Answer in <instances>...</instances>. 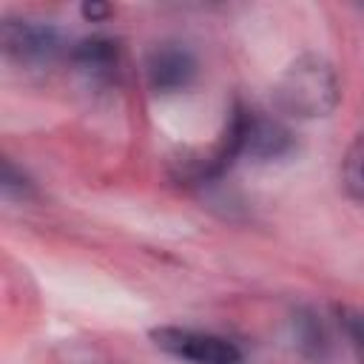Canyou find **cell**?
I'll use <instances>...</instances> for the list:
<instances>
[{"label":"cell","mask_w":364,"mask_h":364,"mask_svg":"<svg viewBox=\"0 0 364 364\" xmlns=\"http://www.w3.org/2000/svg\"><path fill=\"white\" fill-rule=\"evenodd\" d=\"M148 82L156 94L185 91L196 77V57L182 43H162L148 54Z\"/></svg>","instance_id":"277c9868"},{"label":"cell","mask_w":364,"mask_h":364,"mask_svg":"<svg viewBox=\"0 0 364 364\" xmlns=\"http://www.w3.org/2000/svg\"><path fill=\"white\" fill-rule=\"evenodd\" d=\"M341 173H344L347 191H350L358 202H364V136H358V139L347 148Z\"/></svg>","instance_id":"52a82bcc"},{"label":"cell","mask_w":364,"mask_h":364,"mask_svg":"<svg viewBox=\"0 0 364 364\" xmlns=\"http://www.w3.org/2000/svg\"><path fill=\"white\" fill-rule=\"evenodd\" d=\"M151 338L159 350L188 364H242L239 344L216 333H202L191 327H156L151 330Z\"/></svg>","instance_id":"7a4b0ae2"},{"label":"cell","mask_w":364,"mask_h":364,"mask_svg":"<svg viewBox=\"0 0 364 364\" xmlns=\"http://www.w3.org/2000/svg\"><path fill=\"white\" fill-rule=\"evenodd\" d=\"M80 11H82V17H85V20H91V23H94V20L108 17V14H111V6H102V3H85Z\"/></svg>","instance_id":"30bf717a"},{"label":"cell","mask_w":364,"mask_h":364,"mask_svg":"<svg viewBox=\"0 0 364 364\" xmlns=\"http://www.w3.org/2000/svg\"><path fill=\"white\" fill-rule=\"evenodd\" d=\"M3 193L6 196H17V199H26V196H31V182L26 179V173L23 171H17L14 165H11V159H6L3 162Z\"/></svg>","instance_id":"9c48e42d"},{"label":"cell","mask_w":364,"mask_h":364,"mask_svg":"<svg viewBox=\"0 0 364 364\" xmlns=\"http://www.w3.org/2000/svg\"><path fill=\"white\" fill-rule=\"evenodd\" d=\"M341 324H344V333L358 355V361L364 364V310H341Z\"/></svg>","instance_id":"ba28073f"},{"label":"cell","mask_w":364,"mask_h":364,"mask_svg":"<svg viewBox=\"0 0 364 364\" xmlns=\"http://www.w3.org/2000/svg\"><path fill=\"white\" fill-rule=\"evenodd\" d=\"M276 105L299 119L327 117L338 102V77L333 65L316 54H304L284 68L273 88Z\"/></svg>","instance_id":"6da1fadb"},{"label":"cell","mask_w":364,"mask_h":364,"mask_svg":"<svg viewBox=\"0 0 364 364\" xmlns=\"http://www.w3.org/2000/svg\"><path fill=\"white\" fill-rule=\"evenodd\" d=\"M0 43L3 51L20 63H48L63 48L60 31L37 20H6L0 28Z\"/></svg>","instance_id":"3957f363"},{"label":"cell","mask_w":364,"mask_h":364,"mask_svg":"<svg viewBox=\"0 0 364 364\" xmlns=\"http://www.w3.org/2000/svg\"><path fill=\"white\" fill-rule=\"evenodd\" d=\"M71 60L94 80H111L117 71V43L108 37H85L71 48Z\"/></svg>","instance_id":"8992f818"},{"label":"cell","mask_w":364,"mask_h":364,"mask_svg":"<svg viewBox=\"0 0 364 364\" xmlns=\"http://www.w3.org/2000/svg\"><path fill=\"white\" fill-rule=\"evenodd\" d=\"M233 114H236L239 131H242V156L247 154L256 159H276L293 148V136L282 122L259 117L256 111H247L242 105H236Z\"/></svg>","instance_id":"5b68a950"}]
</instances>
